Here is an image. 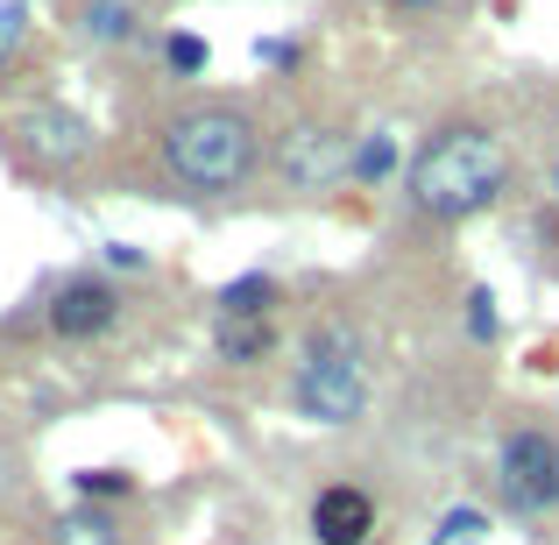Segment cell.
Listing matches in <instances>:
<instances>
[{"mask_svg":"<svg viewBox=\"0 0 559 545\" xmlns=\"http://www.w3.org/2000/svg\"><path fill=\"white\" fill-rule=\"evenodd\" d=\"M481 538H489V510L453 503V510H439V524H432V538H425V545H481Z\"/></svg>","mask_w":559,"mask_h":545,"instance_id":"obj_14","label":"cell"},{"mask_svg":"<svg viewBox=\"0 0 559 545\" xmlns=\"http://www.w3.org/2000/svg\"><path fill=\"white\" fill-rule=\"evenodd\" d=\"M467 333H475V341H496V298L489 291H467Z\"/></svg>","mask_w":559,"mask_h":545,"instance_id":"obj_18","label":"cell"},{"mask_svg":"<svg viewBox=\"0 0 559 545\" xmlns=\"http://www.w3.org/2000/svg\"><path fill=\"white\" fill-rule=\"evenodd\" d=\"M262 64H298V43H284V36H270V43H262Z\"/></svg>","mask_w":559,"mask_h":545,"instance_id":"obj_20","label":"cell"},{"mask_svg":"<svg viewBox=\"0 0 559 545\" xmlns=\"http://www.w3.org/2000/svg\"><path fill=\"white\" fill-rule=\"evenodd\" d=\"M510 191V150L496 128L481 121H453L411 156V178H404V199L411 213L425 220H475L489 213L496 199Z\"/></svg>","mask_w":559,"mask_h":545,"instance_id":"obj_1","label":"cell"},{"mask_svg":"<svg viewBox=\"0 0 559 545\" xmlns=\"http://www.w3.org/2000/svg\"><path fill=\"white\" fill-rule=\"evenodd\" d=\"M156 164L170 185L199 191V199H227L262 170V135L241 107L227 99H199V107L170 114L164 135H156Z\"/></svg>","mask_w":559,"mask_h":545,"instance_id":"obj_2","label":"cell"},{"mask_svg":"<svg viewBox=\"0 0 559 545\" xmlns=\"http://www.w3.org/2000/svg\"><path fill=\"white\" fill-rule=\"evenodd\" d=\"M312 538L319 545H369L376 538V496L355 482H333L312 496Z\"/></svg>","mask_w":559,"mask_h":545,"instance_id":"obj_8","label":"cell"},{"mask_svg":"<svg viewBox=\"0 0 559 545\" xmlns=\"http://www.w3.org/2000/svg\"><path fill=\"white\" fill-rule=\"evenodd\" d=\"M396 170V135L390 128H369V135L355 142V164H347V185H382Z\"/></svg>","mask_w":559,"mask_h":545,"instance_id":"obj_13","label":"cell"},{"mask_svg":"<svg viewBox=\"0 0 559 545\" xmlns=\"http://www.w3.org/2000/svg\"><path fill=\"white\" fill-rule=\"evenodd\" d=\"M79 36L114 50V43H142V0H79Z\"/></svg>","mask_w":559,"mask_h":545,"instance_id":"obj_9","label":"cell"},{"mask_svg":"<svg viewBox=\"0 0 559 545\" xmlns=\"http://www.w3.org/2000/svg\"><path fill=\"white\" fill-rule=\"evenodd\" d=\"M28 36H36V0H0V71L28 50Z\"/></svg>","mask_w":559,"mask_h":545,"instance_id":"obj_15","label":"cell"},{"mask_svg":"<svg viewBox=\"0 0 559 545\" xmlns=\"http://www.w3.org/2000/svg\"><path fill=\"white\" fill-rule=\"evenodd\" d=\"M50 545H121V518L107 503H71L50 524Z\"/></svg>","mask_w":559,"mask_h":545,"instance_id":"obj_10","label":"cell"},{"mask_svg":"<svg viewBox=\"0 0 559 545\" xmlns=\"http://www.w3.org/2000/svg\"><path fill=\"white\" fill-rule=\"evenodd\" d=\"M290 411L305 425H361L369 418V362H361V333L341 319H319L298 333V355H290Z\"/></svg>","mask_w":559,"mask_h":545,"instance_id":"obj_3","label":"cell"},{"mask_svg":"<svg viewBox=\"0 0 559 545\" xmlns=\"http://www.w3.org/2000/svg\"><path fill=\"white\" fill-rule=\"evenodd\" d=\"M213 347H219V362H262V355H276V319H219V333H213Z\"/></svg>","mask_w":559,"mask_h":545,"instance_id":"obj_12","label":"cell"},{"mask_svg":"<svg viewBox=\"0 0 559 545\" xmlns=\"http://www.w3.org/2000/svg\"><path fill=\"white\" fill-rule=\"evenodd\" d=\"M546 191H552V205H559V164H552V178H546Z\"/></svg>","mask_w":559,"mask_h":545,"instance_id":"obj_22","label":"cell"},{"mask_svg":"<svg viewBox=\"0 0 559 545\" xmlns=\"http://www.w3.org/2000/svg\"><path fill=\"white\" fill-rule=\"evenodd\" d=\"M121 284L114 276H99V270H79V276H64V284L50 291V333L57 341H99V333H114L121 327Z\"/></svg>","mask_w":559,"mask_h":545,"instance_id":"obj_7","label":"cell"},{"mask_svg":"<svg viewBox=\"0 0 559 545\" xmlns=\"http://www.w3.org/2000/svg\"><path fill=\"white\" fill-rule=\"evenodd\" d=\"M276 305H284V284H276V276H262V270L234 276V284L219 291V319H270Z\"/></svg>","mask_w":559,"mask_h":545,"instance_id":"obj_11","label":"cell"},{"mask_svg":"<svg viewBox=\"0 0 559 545\" xmlns=\"http://www.w3.org/2000/svg\"><path fill=\"white\" fill-rule=\"evenodd\" d=\"M142 262H150L142 248H128V241H107V270H142Z\"/></svg>","mask_w":559,"mask_h":545,"instance_id":"obj_19","label":"cell"},{"mask_svg":"<svg viewBox=\"0 0 559 545\" xmlns=\"http://www.w3.org/2000/svg\"><path fill=\"white\" fill-rule=\"evenodd\" d=\"M14 150L28 156L36 170H79V164H93V150H99V135H93V121L85 114H64V107H28L22 121H14Z\"/></svg>","mask_w":559,"mask_h":545,"instance_id":"obj_6","label":"cell"},{"mask_svg":"<svg viewBox=\"0 0 559 545\" xmlns=\"http://www.w3.org/2000/svg\"><path fill=\"white\" fill-rule=\"evenodd\" d=\"M390 8H439V0H390Z\"/></svg>","mask_w":559,"mask_h":545,"instance_id":"obj_21","label":"cell"},{"mask_svg":"<svg viewBox=\"0 0 559 545\" xmlns=\"http://www.w3.org/2000/svg\"><path fill=\"white\" fill-rule=\"evenodd\" d=\"M355 142L347 135V121H326V114H312V121L284 128V142H276V170H284L290 191H326L347 178V164H355Z\"/></svg>","mask_w":559,"mask_h":545,"instance_id":"obj_5","label":"cell"},{"mask_svg":"<svg viewBox=\"0 0 559 545\" xmlns=\"http://www.w3.org/2000/svg\"><path fill=\"white\" fill-rule=\"evenodd\" d=\"M164 57H170V71H178V79H199V71H205V57H213V50H205V36H191V28H178V36L164 43Z\"/></svg>","mask_w":559,"mask_h":545,"instance_id":"obj_17","label":"cell"},{"mask_svg":"<svg viewBox=\"0 0 559 545\" xmlns=\"http://www.w3.org/2000/svg\"><path fill=\"white\" fill-rule=\"evenodd\" d=\"M496 496L518 518H552L559 510V433H546V425H510L496 439Z\"/></svg>","mask_w":559,"mask_h":545,"instance_id":"obj_4","label":"cell"},{"mask_svg":"<svg viewBox=\"0 0 559 545\" xmlns=\"http://www.w3.org/2000/svg\"><path fill=\"white\" fill-rule=\"evenodd\" d=\"M71 489H79V503H107V496H135V475H121V467H85V475H71Z\"/></svg>","mask_w":559,"mask_h":545,"instance_id":"obj_16","label":"cell"}]
</instances>
